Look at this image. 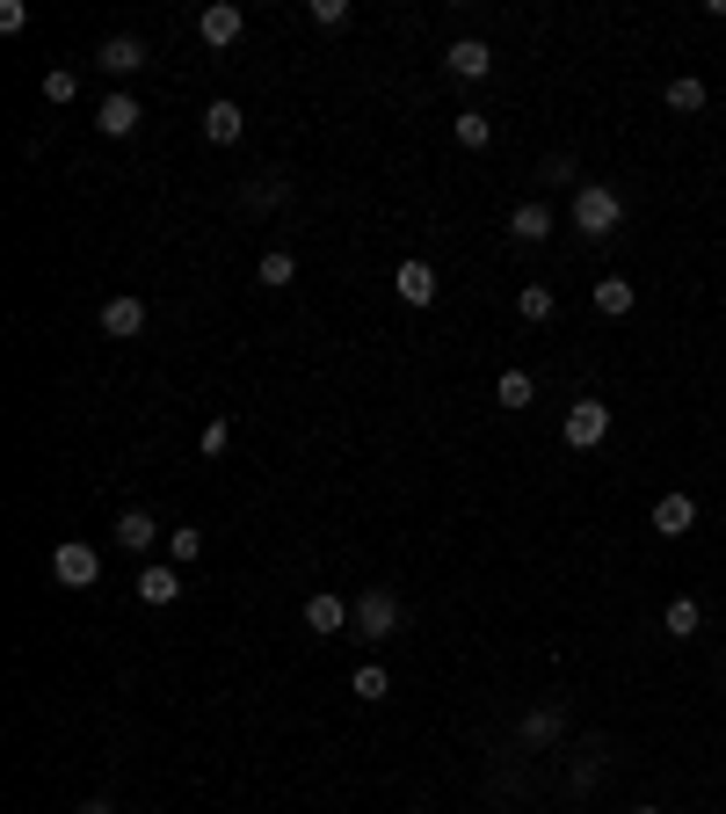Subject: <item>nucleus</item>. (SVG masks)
<instances>
[{"label": "nucleus", "instance_id": "f257e3e1", "mask_svg": "<svg viewBox=\"0 0 726 814\" xmlns=\"http://www.w3.org/2000/svg\"><path fill=\"white\" fill-rule=\"evenodd\" d=\"M618 225H624V197L610 190V182H581V190H574V233H581V241H610Z\"/></svg>", "mask_w": 726, "mask_h": 814}, {"label": "nucleus", "instance_id": "f03ea898", "mask_svg": "<svg viewBox=\"0 0 726 814\" xmlns=\"http://www.w3.org/2000/svg\"><path fill=\"white\" fill-rule=\"evenodd\" d=\"M52 582L58 590H95V582H103V553H95L87 538H66L52 553Z\"/></svg>", "mask_w": 726, "mask_h": 814}, {"label": "nucleus", "instance_id": "7ed1b4c3", "mask_svg": "<svg viewBox=\"0 0 726 814\" xmlns=\"http://www.w3.org/2000/svg\"><path fill=\"white\" fill-rule=\"evenodd\" d=\"M399 619H407V611H399L393 590H363L356 596V633H363V641H393Z\"/></svg>", "mask_w": 726, "mask_h": 814}, {"label": "nucleus", "instance_id": "20e7f679", "mask_svg": "<svg viewBox=\"0 0 726 814\" xmlns=\"http://www.w3.org/2000/svg\"><path fill=\"white\" fill-rule=\"evenodd\" d=\"M559 734H567V698H545V706H531V712H523L516 742H523V749H553Z\"/></svg>", "mask_w": 726, "mask_h": 814}, {"label": "nucleus", "instance_id": "39448f33", "mask_svg": "<svg viewBox=\"0 0 726 814\" xmlns=\"http://www.w3.org/2000/svg\"><path fill=\"white\" fill-rule=\"evenodd\" d=\"M610 436V408L604 400H574L567 408V451H596Z\"/></svg>", "mask_w": 726, "mask_h": 814}, {"label": "nucleus", "instance_id": "423d86ee", "mask_svg": "<svg viewBox=\"0 0 726 814\" xmlns=\"http://www.w3.org/2000/svg\"><path fill=\"white\" fill-rule=\"evenodd\" d=\"M444 73L450 81H487V73H494V52H487L480 36H458V44L444 52Z\"/></svg>", "mask_w": 726, "mask_h": 814}, {"label": "nucleus", "instance_id": "0eeeda50", "mask_svg": "<svg viewBox=\"0 0 726 814\" xmlns=\"http://www.w3.org/2000/svg\"><path fill=\"white\" fill-rule=\"evenodd\" d=\"M306 625L320 633V641H334L342 625H356V604H342L334 590H320V596H306Z\"/></svg>", "mask_w": 726, "mask_h": 814}, {"label": "nucleus", "instance_id": "6e6552de", "mask_svg": "<svg viewBox=\"0 0 726 814\" xmlns=\"http://www.w3.org/2000/svg\"><path fill=\"white\" fill-rule=\"evenodd\" d=\"M139 328H146V298H139V292H117V298H103V335L131 342Z\"/></svg>", "mask_w": 726, "mask_h": 814}, {"label": "nucleus", "instance_id": "1a4fd4ad", "mask_svg": "<svg viewBox=\"0 0 726 814\" xmlns=\"http://www.w3.org/2000/svg\"><path fill=\"white\" fill-rule=\"evenodd\" d=\"M139 95H103V109H95V131H103V139H131V131H139Z\"/></svg>", "mask_w": 726, "mask_h": 814}, {"label": "nucleus", "instance_id": "9d476101", "mask_svg": "<svg viewBox=\"0 0 726 814\" xmlns=\"http://www.w3.org/2000/svg\"><path fill=\"white\" fill-rule=\"evenodd\" d=\"M196 36H204L211 52H225V44L241 36V8H233V0H211L204 15H196Z\"/></svg>", "mask_w": 726, "mask_h": 814}, {"label": "nucleus", "instance_id": "9b49d317", "mask_svg": "<svg viewBox=\"0 0 726 814\" xmlns=\"http://www.w3.org/2000/svg\"><path fill=\"white\" fill-rule=\"evenodd\" d=\"M393 292H399V306H436V269L429 262H399Z\"/></svg>", "mask_w": 726, "mask_h": 814}, {"label": "nucleus", "instance_id": "f8f14e48", "mask_svg": "<svg viewBox=\"0 0 726 814\" xmlns=\"http://www.w3.org/2000/svg\"><path fill=\"white\" fill-rule=\"evenodd\" d=\"M509 241H516V247L553 241V204H516V211H509Z\"/></svg>", "mask_w": 726, "mask_h": 814}, {"label": "nucleus", "instance_id": "ddd939ff", "mask_svg": "<svg viewBox=\"0 0 726 814\" xmlns=\"http://www.w3.org/2000/svg\"><path fill=\"white\" fill-rule=\"evenodd\" d=\"M117 546L153 553V546H160V517H153V509H124V517H117Z\"/></svg>", "mask_w": 726, "mask_h": 814}, {"label": "nucleus", "instance_id": "4468645a", "mask_svg": "<svg viewBox=\"0 0 726 814\" xmlns=\"http://www.w3.org/2000/svg\"><path fill=\"white\" fill-rule=\"evenodd\" d=\"M241 131H247V109H241V103H225V95H218V103L204 109V139H211V146H233Z\"/></svg>", "mask_w": 726, "mask_h": 814}, {"label": "nucleus", "instance_id": "2eb2a0df", "mask_svg": "<svg viewBox=\"0 0 726 814\" xmlns=\"http://www.w3.org/2000/svg\"><path fill=\"white\" fill-rule=\"evenodd\" d=\"M654 531H661V538L697 531V503H691V495H661V503H654Z\"/></svg>", "mask_w": 726, "mask_h": 814}, {"label": "nucleus", "instance_id": "dca6fc26", "mask_svg": "<svg viewBox=\"0 0 726 814\" xmlns=\"http://www.w3.org/2000/svg\"><path fill=\"white\" fill-rule=\"evenodd\" d=\"M174 596H182V574H174V568H139V604L168 611Z\"/></svg>", "mask_w": 726, "mask_h": 814}, {"label": "nucleus", "instance_id": "f3484780", "mask_svg": "<svg viewBox=\"0 0 726 814\" xmlns=\"http://www.w3.org/2000/svg\"><path fill=\"white\" fill-rule=\"evenodd\" d=\"M146 66V36H103V73H139Z\"/></svg>", "mask_w": 726, "mask_h": 814}, {"label": "nucleus", "instance_id": "a211bd4d", "mask_svg": "<svg viewBox=\"0 0 726 814\" xmlns=\"http://www.w3.org/2000/svg\"><path fill=\"white\" fill-rule=\"evenodd\" d=\"M450 139L466 146V154H487V139H494V124H487V109H458V117H450Z\"/></svg>", "mask_w": 726, "mask_h": 814}, {"label": "nucleus", "instance_id": "6ab92c4d", "mask_svg": "<svg viewBox=\"0 0 726 814\" xmlns=\"http://www.w3.org/2000/svg\"><path fill=\"white\" fill-rule=\"evenodd\" d=\"M516 313L531 320V328H545V320L559 313V292H553V284H523V292H516Z\"/></svg>", "mask_w": 726, "mask_h": 814}, {"label": "nucleus", "instance_id": "aec40b11", "mask_svg": "<svg viewBox=\"0 0 726 814\" xmlns=\"http://www.w3.org/2000/svg\"><path fill=\"white\" fill-rule=\"evenodd\" d=\"M632 306H640V292H632L624 277H604V284H596V313H604V320H624Z\"/></svg>", "mask_w": 726, "mask_h": 814}, {"label": "nucleus", "instance_id": "412c9836", "mask_svg": "<svg viewBox=\"0 0 726 814\" xmlns=\"http://www.w3.org/2000/svg\"><path fill=\"white\" fill-rule=\"evenodd\" d=\"M349 691H356V698H363V706H378V698H393V676H385V669H378V662H363V669H356V676H349Z\"/></svg>", "mask_w": 726, "mask_h": 814}, {"label": "nucleus", "instance_id": "4be33fe9", "mask_svg": "<svg viewBox=\"0 0 726 814\" xmlns=\"http://www.w3.org/2000/svg\"><path fill=\"white\" fill-rule=\"evenodd\" d=\"M494 400H502V408H531L537 379H531V371H502V379H494Z\"/></svg>", "mask_w": 726, "mask_h": 814}, {"label": "nucleus", "instance_id": "5701e85b", "mask_svg": "<svg viewBox=\"0 0 726 814\" xmlns=\"http://www.w3.org/2000/svg\"><path fill=\"white\" fill-rule=\"evenodd\" d=\"M661 625H669L675 641H691L697 625H705V611H697V596H675V604H669V611H661Z\"/></svg>", "mask_w": 726, "mask_h": 814}, {"label": "nucleus", "instance_id": "b1692460", "mask_svg": "<svg viewBox=\"0 0 726 814\" xmlns=\"http://www.w3.org/2000/svg\"><path fill=\"white\" fill-rule=\"evenodd\" d=\"M255 277H261V284H269V292H284V284H291V277H298V255H284V247H269V255H261V262H255Z\"/></svg>", "mask_w": 726, "mask_h": 814}, {"label": "nucleus", "instance_id": "393cba45", "mask_svg": "<svg viewBox=\"0 0 726 814\" xmlns=\"http://www.w3.org/2000/svg\"><path fill=\"white\" fill-rule=\"evenodd\" d=\"M168 553H174V568L204 560V531H196V524H174V531H168Z\"/></svg>", "mask_w": 726, "mask_h": 814}, {"label": "nucleus", "instance_id": "a878e982", "mask_svg": "<svg viewBox=\"0 0 726 814\" xmlns=\"http://www.w3.org/2000/svg\"><path fill=\"white\" fill-rule=\"evenodd\" d=\"M669 109H683V117L705 109V81H697V73H675V81H669Z\"/></svg>", "mask_w": 726, "mask_h": 814}, {"label": "nucleus", "instance_id": "bb28decb", "mask_svg": "<svg viewBox=\"0 0 726 814\" xmlns=\"http://www.w3.org/2000/svg\"><path fill=\"white\" fill-rule=\"evenodd\" d=\"M73 95H81V73H73V66L44 73V103H73Z\"/></svg>", "mask_w": 726, "mask_h": 814}, {"label": "nucleus", "instance_id": "cd10ccee", "mask_svg": "<svg viewBox=\"0 0 726 814\" xmlns=\"http://www.w3.org/2000/svg\"><path fill=\"white\" fill-rule=\"evenodd\" d=\"M284 197H291L284 182H247V190H241V204H247V211H277Z\"/></svg>", "mask_w": 726, "mask_h": 814}, {"label": "nucleus", "instance_id": "c85d7f7f", "mask_svg": "<svg viewBox=\"0 0 726 814\" xmlns=\"http://www.w3.org/2000/svg\"><path fill=\"white\" fill-rule=\"evenodd\" d=\"M306 15L320 22V30H342V22H349V0H312Z\"/></svg>", "mask_w": 726, "mask_h": 814}, {"label": "nucleus", "instance_id": "c756f323", "mask_svg": "<svg viewBox=\"0 0 726 814\" xmlns=\"http://www.w3.org/2000/svg\"><path fill=\"white\" fill-rule=\"evenodd\" d=\"M196 444H204V458H218V451L233 444V422H225V415H218V422H204V436H196Z\"/></svg>", "mask_w": 726, "mask_h": 814}, {"label": "nucleus", "instance_id": "7c9ffc66", "mask_svg": "<svg viewBox=\"0 0 726 814\" xmlns=\"http://www.w3.org/2000/svg\"><path fill=\"white\" fill-rule=\"evenodd\" d=\"M567 175H574V160H567V154H553V160H545V168H537V182H553V190H559Z\"/></svg>", "mask_w": 726, "mask_h": 814}, {"label": "nucleus", "instance_id": "2f4dec72", "mask_svg": "<svg viewBox=\"0 0 726 814\" xmlns=\"http://www.w3.org/2000/svg\"><path fill=\"white\" fill-rule=\"evenodd\" d=\"M22 22H30V8H22V0H0V30L15 36V30H22Z\"/></svg>", "mask_w": 726, "mask_h": 814}, {"label": "nucleus", "instance_id": "473e14b6", "mask_svg": "<svg viewBox=\"0 0 726 814\" xmlns=\"http://www.w3.org/2000/svg\"><path fill=\"white\" fill-rule=\"evenodd\" d=\"M81 814H117V807H109V800H81Z\"/></svg>", "mask_w": 726, "mask_h": 814}, {"label": "nucleus", "instance_id": "72a5a7b5", "mask_svg": "<svg viewBox=\"0 0 726 814\" xmlns=\"http://www.w3.org/2000/svg\"><path fill=\"white\" fill-rule=\"evenodd\" d=\"M632 814H661V807H632Z\"/></svg>", "mask_w": 726, "mask_h": 814}]
</instances>
